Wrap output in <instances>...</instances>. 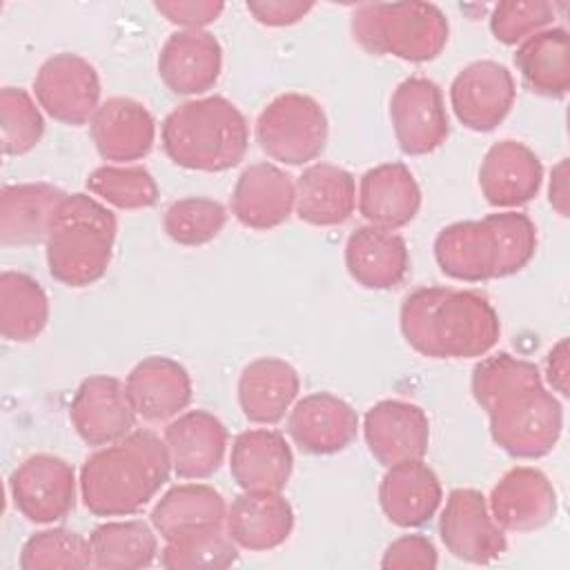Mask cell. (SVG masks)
Segmentation results:
<instances>
[{
  "mask_svg": "<svg viewBox=\"0 0 570 570\" xmlns=\"http://www.w3.org/2000/svg\"><path fill=\"white\" fill-rule=\"evenodd\" d=\"M570 345H568V338H561L550 352H548V358H546V376H548V383L552 385L554 392H559L561 396H568L570 394Z\"/></svg>",
  "mask_w": 570,
  "mask_h": 570,
  "instance_id": "obj_46",
  "label": "cell"
},
{
  "mask_svg": "<svg viewBox=\"0 0 570 570\" xmlns=\"http://www.w3.org/2000/svg\"><path fill=\"white\" fill-rule=\"evenodd\" d=\"M345 267L367 289L396 287L410 267L403 236L376 225L356 227L345 243Z\"/></svg>",
  "mask_w": 570,
  "mask_h": 570,
  "instance_id": "obj_26",
  "label": "cell"
},
{
  "mask_svg": "<svg viewBox=\"0 0 570 570\" xmlns=\"http://www.w3.org/2000/svg\"><path fill=\"white\" fill-rule=\"evenodd\" d=\"M492 441L514 459L546 456L563 430L561 403L543 387L539 367L494 392L483 405Z\"/></svg>",
  "mask_w": 570,
  "mask_h": 570,
  "instance_id": "obj_5",
  "label": "cell"
},
{
  "mask_svg": "<svg viewBox=\"0 0 570 570\" xmlns=\"http://www.w3.org/2000/svg\"><path fill=\"white\" fill-rule=\"evenodd\" d=\"M298 387V374L287 361L263 356L240 372L238 403L252 423L274 425L292 407Z\"/></svg>",
  "mask_w": 570,
  "mask_h": 570,
  "instance_id": "obj_30",
  "label": "cell"
},
{
  "mask_svg": "<svg viewBox=\"0 0 570 570\" xmlns=\"http://www.w3.org/2000/svg\"><path fill=\"white\" fill-rule=\"evenodd\" d=\"M439 554L434 543L423 534H403L392 541L381 559L383 570H434Z\"/></svg>",
  "mask_w": 570,
  "mask_h": 570,
  "instance_id": "obj_43",
  "label": "cell"
},
{
  "mask_svg": "<svg viewBox=\"0 0 570 570\" xmlns=\"http://www.w3.org/2000/svg\"><path fill=\"white\" fill-rule=\"evenodd\" d=\"M151 525L163 539L180 532L223 523L227 517L225 499L205 483H185L167 490L151 510Z\"/></svg>",
  "mask_w": 570,
  "mask_h": 570,
  "instance_id": "obj_33",
  "label": "cell"
},
{
  "mask_svg": "<svg viewBox=\"0 0 570 570\" xmlns=\"http://www.w3.org/2000/svg\"><path fill=\"white\" fill-rule=\"evenodd\" d=\"M439 534L448 552L468 563H490L505 548V534L490 514L488 499L474 488H454L439 519Z\"/></svg>",
  "mask_w": 570,
  "mask_h": 570,
  "instance_id": "obj_11",
  "label": "cell"
},
{
  "mask_svg": "<svg viewBox=\"0 0 570 570\" xmlns=\"http://www.w3.org/2000/svg\"><path fill=\"white\" fill-rule=\"evenodd\" d=\"M421 207V189L403 163H383L367 169L358 185V212L376 227H405Z\"/></svg>",
  "mask_w": 570,
  "mask_h": 570,
  "instance_id": "obj_23",
  "label": "cell"
},
{
  "mask_svg": "<svg viewBox=\"0 0 570 570\" xmlns=\"http://www.w3.org/2000/svg\"><path fill=\"white\" fill-rule=\"evenodd\" d=\"M118 223L111 209L87 194H67L45 240L49 274L69 287L100 281L111 263Z\"/></svg>",
  "mask_w": 570,
  "mask_h": 570,
  "instance_id": "obj_4",
  "label": "cell"
},
{
  "mask_svg": "<svg viewBox=\"0 0 570 570\" xmlns=\"http://www.w3.org/2000/svg\"><path fill=\"white\" fill-rule=\"evenodd\" d=\"M171 470L165 441L151 430H134L100 448L80 468V497L96 517L142 510L167 483Z\"/></svg>",
  "mask_w": 570,
  "mask_h": 570,
  "instance_id": "obj_2",
  "label": "cell"
},
{
  "mask_svg": "<svg viewBox=\"0 0 570 570\" xmlns=\"http://www.w3.org/2000/svg\"><path fill=\"white\" fill-rule=\"evenodd\" d=\"M227 223L225 207L205 196H187L174 200L163 216L167 236L185 247H198L214 240Z\"/></svg>",
  "mask_w": 570,
  "mask_h": 570,
  "instance_id": "obj_39",
  "label": "cell"
},
{
  "mask_svg": "<svg viewBox=\"0 0 570 570\" xmlns=\"http://www.w3.org/2000/svg\"><path fill=\"white\" fill-rule=\"evenodd\" d=\"M550 205L559 216H568V158H561L557 167H552L550 178Z\"/></svg>",
  "mask_w": 570,
  "mask_h": 570,
  "instance_id": "obj_47",
  "label": "cell"
},
{
  "mask_svg": "<svg viewBox=\"0 0 570 570\" xmlns=\"http://www.w3.org/2000/svg\"><path fill=\"white\" fill-rule=\"evenodd\" d=\"M154 7L171 24L185 29H203L216 22L225 9V4L218 0H158Z\"/></svg>",
  "mask_w": 570,
  "mask_h": 570,
  "instance_id": "obj_44",
  "label": "cell"
},
{
  "mask_svg": "<svg viewBox=\"0 0 570 570\" xmlns=\"http://www.w3.org/2000/svg\"><path fill=\"white\" fill-rule=\"evenodd\" d=\"M38 105L58 122H91L100 107V78L96 67L78 53H56L47 58L33 78Z\"/></svg>",
  "mask_w": 570,
  "mask_h": 570,
  "instance_id": "obj_8",
  "label": "cell"
},
{
  "mask_svg": "<svg viewBox=\"0 0 570 570\" xmlns=\"http://www.w3.org/2000/svg\"><path fill=\"white\" fill-rule=\"evenodd\" d=\"M390 120L396 142L407 156L439 149L450 134L441 87L423 76H410L396 85L390 98Z\"/></svg>",
  "mask_w": 570,
  "mask_h": 570,
  "instance_id": "obj_9",
  "label": "cell"
},
{
  "mask_svg": "<svg viewBox=\"0 0 570 570\" xmlns=\"http://www.w3.org/2000/svg\"><path fill=\"white\" fill-rule=\"evenodd\" d=\"M356 205L354 176L332 163H314L296 178L294 209L301 220L316 227L345 223Z\"/></svg>",
  "mask_w": 570,
  "mask_h": 570,
  "instance_id": "obj_31",
  "label": "cell"
},
{
  "mask_svg": "<svg viewBox=\"0 0 570 570\" xmlns=\"http://www.w3.org/2000/svg\"><path fill=\"white\" fill-rule=\"evenodd\" d=\"M554 18V4L548 0H505L494 4L490 31L503 45L523 42L541 31Z\"/></svg>",
  "mask_w": 570,
  "mask_h": 570,
  "instance_id": "obj_42",
  "label": "cell"
},
{
  "mask_svg": "<svg viewBox=\"0 0 570 570\" xmlns=\"http://www.w3.org/2000/svg\"><path fill=\"white\" fill-rule=\"evenodd\" d=\"M89 129L98 154L114 163L145 158L151 151L156 136V122L149 109L125 96H114L100 102Z\"/></svg>",
  "mask_w": 570,
  "mask_h": 570,
  "instance_id": "obj_21",
  "label": "cell"
},
{
  "mask_svg": "<svg viewBox=\"0 0 570 570\" xmlns=\"http://www.w3.org/2000/svg\"><path fill=\"white\" fill-rule=\"evenodd\" d=\"M543 180L539 156L523 142H494L479 167V187L492 207H519L532 200Z\"/></svg>",
  "mask_w": 570,
  "mask_h": 570,
  "instance_id": "obj_20",
  "label": "cell"
},
{
  "mask_svg": "<svg viewBox=\"0 0 570 570\" xmlns=\"http://www.w3.org/2000/svg\"><path fill=\"white\" fill-rule=\"evenodd\" d=\"M434 258L441 272L456 281L497 278L499 252L488 218L459 220L443 227L434 238Z\"/></svg>",
  "mask_w": 570,
  "mask_h": 570,
  "instance_id": "obj_28",
  "label": "cell"
},
{
  "mask_svg": "<svg viewBox=\"0 0 570 570\" xmlns=\"http://www.w3.org/2000/svg\"><path fill=\"white\" fill-rule=\"evenodd\" d=\"M69 419L87 445H109L131 432L136 410L120 379L96 374L78 385Z\"/></svg>",
  "mask_w": 570,
  "mask_h": 570,
  "instance_id": "obj_13",
  "label": "cell"
},
{
  "mask_svg": "<svg viewBox=\"0 0 570 570\" xmlns=\"http://www.w3.org/2000/svg\"><path fill=\"white\" fill-rule=\"evenodd\" d=\"M363 436L370 454L385 468L423 459L430 445L428 414L407 401L385 399L374 403L363 419Z\"/></svg>",
  "mask_w": 570,
  "mask_h": 570,
  "instance_id": "obj_14",
  "label": "cell"
},
{
  "mask_svg": "<svg viewBox=\"0 0 570 570\" xmlns=\"http://www.w3.org/2000/svg\"><path fill=\"white\" fill-rule=\"evenodd\" d=\"M517 87L510 69L494 60L465 65L450 85V105L472 131H492L510 114Z\"/></svg>",
  "mask_w": 570,
  "mask_h": 570,
  "instance_id": "obj_12",
  "label": "cell"
},
{
  "mask_svg": "<svg viewBox=\"0 0 570 570\" xmlns=\"http://www.w3.org/2000/svg\"><path fill=\"white\" fill-rule=\"evenodd\" d=\"M223 49L214 33L205 29H183L171 33L158 53V76L180 96L205 94L220 76Z\"/></svg>",
  "mask_w": 570,
  "mask_h": 570,
  "instance_id": "obj_17",
  "label": "cell"
},
{
  "mask_svg": "<svg viewBox=\"0 0 570 570\" xmlns=\"http://www.w3.org/2000/svg\"><path fill=\"white\" fill-rule=\"evenodd\" d=\"M94 566L102 570H136L154 563L158 539L145 521H107L89 534Z\"/></svg>",
  "mask_w": 570,
  "mask_h": 570,
  "instance_id": "obj_35",
  "label": "cell"
},
{
  "mask_svg": "<svg viewBox=\"0 0 570 570\" xmlns=\"http://www.w3.org/2000/svg\"><path fill=\"white\" fill-rule=\"evenodd\" d=\"M94 566L91 543L67 528L31 534L20 550L22 570H85Z\"/></svg>",
  "mask_w": 570,
  "mask_h": 570,
  "instance_id": "obj_37",
  "label": "cell"
},
{
  "mask_svg": "<svg viewBox=\"0 0 570 570\" xmlns=\"http://www.w3.org/2000/svg\"><path fill=\"white\" fill-rule=\"evenodd\" d=\"M125 387L138 416L167 421L191 401V379L187 370L169 356H147L131 367Z\"/></svg>",
  "mask_w": 570,
  "mask_h": 570,
  "instance_id": "obj_27",
  "label": "cell"
},
{
  "mask_svg": "<svg viewBox=\"0 0 570 570\" xmlns=\"http://www.w3.org/2000/svg\"><path fill=\"white\" fill-rule=\"evenodd\" d=\"M443 499L434 470L423 459L401 461L387 468L379 485V503L385 517L399 528L428 523Z\"/></svg>",
  "mask_w": 570,
  "mask_h": 570,
  "instance_id": "obj_22",
  "label": "cell"
},
{
  "mask_svg": "<svg viewBox=\"0 0 570 570\" xmlns=\"http://www.w3.org/2000/svg\"><path fill=\"white\" fill-rule=\"evenodd\" d=\"M488 508L503 532H532L554 519L557 492L537 468H510L492 488Z\"/></svg>",
  "mask_w": 570,
  "mask_h": 570,
  "instance_id": "obj_15",
  "label": "cell"
},
{
  "mask_svg": "<svg viewBox=\"0 0 570 570\" xmlns=\"http://www.w3.org/2000/svg\"><path fill=\"white\" fill-rule=\"evenodd\" d=\"M9 490L16 510L24 519L53 523L76 505V472L60 456L33 454L11 472Z\"/></svg>",
  "mask_w": 570,
  "mask_h": 570,
  "instance_id": "obj_10",
  "label": "cell"
},
{
  "mask_svg": "<svg viewBox=\"0 0 570 570\" xmlns=\"http://www.w3.org/2000/svg\"><path fill=\"white\" fill-rule=\"evenodd\" d=\"M160 140L165 154L178 167L225 171L245 158L249 125L232 100L207 96L169 111L160 127Z\"/></svg>",
  "mask_w": 570,
  "mask_h": 570,
  "instance_id": "obj_3",
  "label": "cell"
},
{
  "mask_svg": "<svg viewBox=\"0 0 570 570\" xmlns=\"http://www.w3.org/2000/svg\"><path fill=\"white\" fill-rule=\"evenodd\" d=\"M247 11L267 27H287L305 18L314 4L301 0H252L245 4Z\"/></svg>",
  "mask_w": 570,
  "mask_h": 570,
  "instance_id": "obj_45",
  "label": "cell"
},
{
  "mask_svg": "<svg viewBox=\"0 0 570 570\" xmlns=\"http://www.w3.org/2000/svg\"><path fill=\"white\" fill-rule=\"evenodd\" d=\"M296 203L294 178L272 163H254L243 169L232 191V214L249 229L283 225Z\"/></svg>",
  "mask_w": 570,
  "mask_h": 570,
  "instance_id": "obj_16",
  "label": "cell"
},
{
  "mask_svg": "<svg viewBox=\"0 0 570 570\" xmlns=\"http://www.w3.org/2000/svg\"><path fill=\"white\" fill-rule=\"evenodd\" d=\"M49 321V298L40 283L22 272L0 274V334L13 343L33 341Z\"/></svg>",
  "mask_w": 570,
  "mask_h": 570,
  "instance_id": "obj_34",
  "label": "cell"
},
{
  "mask_svg": "<svg viewBox=\"0 0 570 570\" xmlns=\"http://www.w3.org/2000/svg\"><path fill=\"white\" fill-rule=\"evenodd\" d=\"M497 240V278L521 272L537 252V227L521 212H499L485 216Z\"/></svg>",
  "mask_w": 570,
  "mask_h": 570,
  "instance_id": "obj_41",
  "label": "cell"
},
{
  "mask_svg": "<svg viewBox=\"0 0 570 570\" xmlns=\"http://www.w3.org/2000/svg\"><path fill=\"white\" fill-rule=\"evenodd\" d=\"M256 140L272 160L305 165L325 149V111L312 96L296 91L281 94L258 114Z\"/></svg>",
  "mask_w": 570,
  "mask_h": 570,
  "instance_id": "obj_7",
  "label": "cell"
},
{
  "mask_svg": "<svg viewBox=\"0 0 570 570\" xmlns=\"http://www.w3.org/2000/svg\"><path fill=\"white\" fill-rule=\"evenodd\" d=\"M292 468V448L276 430H245L232 443L229 472L243 490L281 492L289 481Z\"/></svg>",
  "mask_w": 570,
  "mask_h": 570,
  "instance_id": "obj_25",
  "label": "cell"
},
{
  "mask_svg": "<svg viewBox=\"0 0 570 570\" xmlns=\"http://www.w3.org/2000/svg\"><path fill=\"white\" fill-rule=\"evenodd\" d=\"M523 85L548 98H563L570 89V38L561 27L528 36L514 53Z\"/></svg>",
  "mask_w": 570,
  "mask_h": 570,
  "instance_id": "obj_32",
  "label": "cell"
},
{
  "mask_svg": "<svg viewBox=\"0 0 570 570\" xmlns=\"http://www.w3.org/2000/svg\"><path fill=\"white\" fill-rule=\"evenodd\" d=\"M354 40L374 56L410 62L434 60L450 33L445 13L432 2H365L352 13Z\"/></svg>",
  "mask_w": 570,
  "mask_h": 570,
  "instance_id": "obj_6",
  "label": "cell"
},
{
  "mask_svg": "<svg viewBox=\"0 0 570 570\" xmlns=\"http://www.w3.org/2000/svg\"><path fill=\"white\" fill-rule=\"evenodd\" d=\"M65 196L49 183L4 185L0 191V243L11 247L47 240L53 212Z\"/></svg>",
  "mask_w": 570,
  "mask_h": 570,
  "instance_id": "obj_29",
  "label": "cell"
},
{
  "mask_svg": "<svg viewBox=\"0 0 570 570\" xmlns=\"http://www.w3.org/2000/svg\"><path fill=\"white\" fill-rule=\"evenodd\" d=\"M287 432L307 454H334L356 439L358 414L347 401L330 392H314L292 407Z\"/></svg>",
  "mask_w": 570,
  "mask_h": 570,
  "instance_id": "obj_18",
  "label": "cell"
},
{
  "mask_svg": "<svg viewBox=\"0 0 570 570\" xmlns=\"http://www.w3.org/2000/svg\"><path fill=\"white\" fill-rule=\"evenodd\" d=\"M238 559V546L223 523L194 528L165 539L160 566L167 570H223Z\"/></svg>",
  "mask_w": 570,
  "mask_h": 570,
  "instance_id": "obj_36",
  "label": "cell"
},
{
  "mask_svg": "<svg viewBox=\"0 0 570 570\" xmlns=\"http://www.w3.org/2000/svg\"><path fill=\"white\" fill-rule=\"evenodd\" d=\"M163 441L176 476L198 481L220 468L227 450V430L214 414L189 410L165 428Z\"/></svg>",
  "mask_w": 570,
  "mask_h": 570,
  "instance_id": "obj_19",
  "label": "cell"
},
{
  "mask_svg": "<svg viewBox=\"0 0 570 570\" xmlns=\"http://www.w3.org/2000/svg\"><path fill=\"white\" fill-rule=\"evenodd\" d=\"M225 525L238 548L263 552L289 539L294 510L281 492L245 490L232 501Z\"/></svg>",
  "mask_w": 570,
  "mask_h": 570,
  "instance_id": "obj_24",
  "label": "cell"
},
{
  "mask_svg": "<svg viewBox=\"0 0 570 570\" xmlns=\"http://www.w3.org/2000/svg\"><path fill=\"white\" fill-rule=\"evenodd\" d=\"M45 131V120L29 91L20 87L0 89V140L7 156L31 151Z\"/></svg>",
  "mask_w": 570,
  "mask_h": 570,
  "instance_id": "obj_40",
  "label": "cell"
},
{
  "mask_svg": "<svg viewBox=\"0 0 570 570\" xmlns=\"http://www.w3.org/2000/svg\"><path fill=\"white\" fill-rule=\"evenodd\" d=\"M399 323L407 345L428 358H476L501 334L499 314L483 294L441 285L407 294Z\"/></svg>",
  "mask_w": 570,
  "mask_h": 570,
  "instance_id": "obj_1",
  "label": "cell"
},
{
  "mask_svg": "<svg viewBox=\"0 0 570 570\" xmlns=\"http://www.w3.org/2000/svg\"><path fill=\"white\" fill-rule=\"evenodd\" d=\"M85 185L94 196L118 209H145L158 200V185L140 165L96 167Z\"/></svg>",
  "mask_w": 570,
  "mask_h": 570,
  "instance_id": "obj_38",
  "label": "cell"
}]
</instances>
